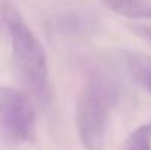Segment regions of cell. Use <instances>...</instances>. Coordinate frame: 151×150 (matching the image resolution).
<instances>
[{
  "label": "cell",
  "instance_id": "6da1fadb",
  "mask_svg": "<svg viewBox=\"0 0 151 150\" xmlns=\"http://www.w3.org/2000/svg\"><path fill=\"white\" fill-rule=\"evenodd\" d=\"M4 21L10 38L12 60L18 77L35 97L44 99L49 86L46 51L15 9H4Z\"/></svg>",
  "mask_w": 151,
  "mask_h": 150
},
{
  "label": "cell",
  "instance_id": "7a4b0ae2",
  "mask_svg": "<svg viewBox=\"0 0 151 150\" xmlns=\"http://www.w3.org/2000/svg\"><path fill=\"white\" fill-rule=\"evenodd\" d=\"M114 90L103 78L90 80L78 93L75 118L81 143L85 150H103Z\"/></svg>",
  "mask_w": 151,
  "mask_h": 150
},
{
  "label": "cell",
  "instance_id": "3957f363",
  "mask_svg": "<svg viewBox=\"0 0 151 150\" xmlns=\"http://www.w3.org/2000/svg\"><path fill=\"white\" fill-rule=\"evenodd\" d=\"M35 128V109L29 96L12 87H0V133L13 143L28 141Z\"/></svg>",
  "mask_w": 151,
  "mask_h": 150
},
{
  "label": "cell",
  "instance_id": "277c9868",
  "mask_svg": "<svg viewBox=\"0 0 151 150\" xmlns=\"http://www.w3.org/2000/svg\"><path fill=\"white\" fill-rule=\"evenodd\" d=\"M125 62L132 78L151 94V56L141 51H126Z\"/></svg>",
  "mask_w": 151,
  "mask_h": 150
},
{
  "label": "cell",
  "instance_id": "5b68a950",
  "mask_svg": "<svg viewBox=\"0 0 151 150\" xmlns=\"http://www.w3.org/2000/svg\"><path fill=\"white\" fill-rule=\"evenodd\" d=\"M106 7L128 19H150L151 4L145 0H103Z\"/></svg>",
  "mask_w": 151,
  "mask_h": 150
},
{
  "label": "cell",
  "instance_id": "8992f818",
  "mask_svg": "<svg viewBox=\"0 0 151 150\" xmlns=\"http://www.w3.org/2000/svg\"><path fill=\"white\" fill-rule=\"evenodd\" d=\"M125 150H151V125L138 127L126 140Z\"/></svg>",
  "mask_w": 151,
  "mask_h": 150
},
{
  "label": "cell",
  "instance_id": "52a82bcc",
  "mask_svg": "<svg viewBox=\"0 0 151 150\" xmlns=\"http://www.w3.org/2000/svg\"><path fill=\"white\" fill-rule=\"evenodd\" d=\"M131 30L138 37H141L144 41H147L148 44H151V27H148V25H141V24H135V25L131 27Z\"/></svg>",
  "mask_w": 151,
  "mask_h": 150
}]
</instances>
